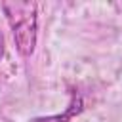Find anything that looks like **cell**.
Here are the masks:
<instances>
[{"mask_svg":"<svg viewBox=\"0 0 122 122\" xmlns=\"http://www.w3.org/2000/svg\"><path fill=\"white\" fill-rule=\"evenodd\" d=\"M36 4L34 2H4L2 10L10 23L15 48L21 55H30L36 46V30H38V17H36Z\"/></svg>","mask_w":122,"mask_h":122,"instance_id":"1","label":"cell"},{"mask_svg":"<svg viewBox=\"0 0 122 122\" xmlns=\"http://www.w3.org/2000/svg\"><path fill=\"white\" fill-rule=\"evenodd\" d=\"M84 103H82V95L72 92L71 93V103L69 107L61 112V114H51V116H40V118H32L30 122H69L72 116H76L80 111H82Z\"/></svg>","mask_w":122,"mask_h":122,"instance_id":"2","label":"cell"},{"mask_svg":"<svg viewBox=\"0 0 122 122\" xmlns=\"http://www.w3.org/2000/svg\"><path fill=\"white\" fill-rule=\"evenodd\" d=\"M2 55H4V34L0 32V59H2Z\"/></svg>","mask_w":122,"mask_h":122,"instance_id":"3","label":"cell"}]
</instances>
